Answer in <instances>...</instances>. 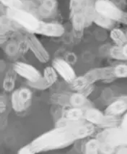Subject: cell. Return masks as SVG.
<instances>
[{
    "instance_id": "obj_1",
    "label": "cell",
    "mask_w": 127,
    "mask_h": 154,
    "mask_svg": "<svg viewBox=\"0 0 127 154\" xmlns=\"http://www.w3.org/2000/svg\"><path fill=\"white\" fill-rule=\"evenodd\" d=\"M95 130V125L87 122L74 125L56 126L30 143L36 153L62 149L92 135Z\"/></svg>"
},
{
    "instance_id": "obj_2",
    "label": "cell",
    "mask_w": 127,
    "mask_h": 154,
    "mask_svg": "<svg viewBox=\"0 0 127 154\" xmlns=\"http://www.w3.org/2000/svg\"><path fill=\"white\" fill-rule=\"evenodd\" d=\"M6 15L29 33H36L41 23L37 15L26 10L7 9Z\"/></svg>"
},
{
    "instance_id": "obj_3",
    "label": "cell",
    "mask_w": 127,
    "mask_h": 154,
    "mask_svg": "<svg viewBox=\"0 0 127 154\" xmlns=\"http://www.w3.org/2000/svg\"><path fill=\"white\" fill-rule=\"evenodd\" d=\"M90 0H70L69 10L73 31L76 35L83 32L87 26L85 11Z\"/></svg>"
},
{
    "instance_id": "obj_4",
    "label": "cell",
    "mask_w": 127,
    "mask_h": 154,
    "mask_svg": "<svg viewBox=\"0 0 127 154\" xmlns=\"http://www.w3.org/2000/svg\"><path fill=\"white\" fill-rule=\"evenodd\" d=\"M95 8L98 13L115 22L116 21L127 25V12H123L110 0H96Z\"/></svg>"
},
{
    "instance_id": "obj_5",
    "label": "cell",
    "mask_w": 127,
    "mask_h": 154,
    "mask_svg": "<svg viewBox=\"0 0 127 154\" xmlns=\"http://www.w3.org/2000/svg\"><path fill=\"white\" fill-rule=\"evenodd\" d=\"M102 143H108L117 148L119 146H127V132L120 127L105 128L96 136Z\"/></svg>"
},
{
    "instance_id": "obj_6",
    "label": "cell",
    "mask_w": 127,
    "mask_h": 154,
    "mask_svg": "<svg viewBox=\"0 0 127 154\" xmlns=\"http://www.w3.org/2000/svg\"><path fill=\"white\" fill-rule=\"evenodd\" d=\"M33 93L28 88H20L12 92V108L16 113L25 112L32 103Z\"/></svg>"
},
{
    "instance_id": "obj_7",
    "label": "cell",
    "mask_w": 127,
    "mask_h": 154,
    "mask_svg": "<svg viewBox=\"0 0 127 154\" xmlns=\"http://www.w3.org/2000/svg\"><path fill=\"white\" fill-rule=\"evenodd\" d=\"M25 40L28 44V49L32 51L34 56L41 63H47L50 60V55L35 33H29L26 35Z\"/></svg>"
},
{
    "instance_id": "obj_8",
    "label": "cell",
    "mask_w": 127,
    "mask_h": 154,
    "mask_svg": "<svg viewBox=\"0 0 127 154\" xmlns=\"http://www.w3.org/2000/svg\"><path fill=\"white\" fill-rule=\"evenodd\" d=\"M58 80V73L52 66H48L44 70L40 80L34 83H28L30 88L37 90L44 91L52 87Z\"/></svg>"
},
{
    "instance_id": "obj_9",
    "label": "cell",
    "mask_w": 127,
    "mask_h": 154,
    "mask_svg": "<svg viewBox=\"0 0 127 154\" xmlns=\"http://www.w3.org/2000/svg\"><path fill=\"white\" fill-rule=\"evenodd\" d=\"M12 69L17 75L25 78L28 83H34L40 80L42 74L31 64L22 62H16L12 66Z\"/></svg>"
},
{
    "instance_id": "obj_10",
    "label": "cell",
    "mask_w": 127,
    "mask_h": 154,
    "mask_svg": "<svg viewBox=\"0 0 127 154\" xmlns=\"http://www.w3.org/2000/svg\"><path fill=\"white\" fill-rule=\"evenodd\" d=\"M52 67L67 83H71L77 77L71 64L64 59H55L52 62Z\"/></svg>"
},
{
    "instance_id": "obj_11",
    "label": "cell",
    "mask_w": 127,
    "mask_h": 154,
    "mask_svg": "<svg viewBox=\"0 0 127 154\" xmlns=\"http://www.w3.org/2000/svg\"><path fill=\"white\" fill-rule=\"evenodd\" d=\"M82 76L89 85H93L95 83L101 81V80L114 78L113 67H111L95 68V69H90V71L87 72Z\"/></svg>"
},
{
    "instance_id": "obj_12",
    "label": "cell",
    "mask_w": 127,
    "mask_h": 154,
    "mask_svg": "<svg viewBox=\"0 0 127 154\" xmlns=\"http://www.w3.org/2000/svg\"><path fill=\"white\" fill-rule=\"evenodd\" d=\"M65 29L62 25L58 23H47L41 21L40 26L35 34L49 37H61L64 34Z\"/></svg>"
},
{
    "instance_id": "obj_13",
    "label": "cell",
    "mask_w": 127,
    "mask_h": 154,
    "mask_svg": "<svg viewBox=\"0 0 127 154\" xmlns=\"http://www.w3.org/2000/svg\"><path fill=\"white\" fill-rule=\"evenodd\" d=\"M58 2L57 0H43L38 5V17L42 18H49L56 13Z\"/></svg>"
},
{
    "instance_id": "obj_14",
    "label": "cell",
    "mask_w": 127,
    "mask_h": 154,
    "mask_svg": "<svg viewBox=\"0 0 127 154\" xmlns=\"http://www.w3.org/2000/svg\"><path fill=\"white\" fill-rule=\"evenodd\" d=\"M62 109L61 110L59 115L57 119H66V120L73 121L85 120V118H84V115H85V110L86 109L74 108V107H69V108L62 107Z\"/></svg>"
},
{
    "instance_id": "obj_15",
    "label": "cell",
    "mask_w": 127,
    "mask_h": 154,
    "mask_svg": "<svg viewBox=\"0 0 127 154\" xmlns=\"http://www.w3.org/2000/svg\"><path fill=\"white\" fill-rule=\"evenodd\" d=\"M127 111V98H122L112 102L105 109L104 114L111 116H121Z\"/></svg>"
},
{
    "instance_id": "obj_16",
    "label": "cell",
    "mask_w": 127,
    "mask_h": 154,
    "mask_svg": "<svg viewBox=\"0 0 127 154\" xmlns=\"http://www.w3.org/2000/svg\"><path fill=\"white\" fill-rule=\"evenodd\" d=\"M69 105H70V107L85 109L92 107V105L87 99V97L78 91H71L70 97H69Z\"/></svg>"
},
{
    "instance_id": "obj_17",
    "label": "cell",
    "mask_w": 127,
    "mask_h": 154,
    "mask_svg": "<svg viewBox=\"0 0 127 154\" xmlns=\"http://www.w3.org/2000/svg\"><path fill=\"white\" fill-rule=\"evenodd\" d=\"M105 114L104 113L101 112L98 109L93 107H90L85 110L84 118L87 122L91 123L95 126L97 125V126L101 127L105 119Z\"/></svg>"
},
{
    "instance_id": "obj_18",
    "label": "cell",
    "mask_w": 127,
    "mask_h": 154,
    "mask_svg": "<svg viewBox=\"0 0 127 154\" xmlns=\"http://www.w3.org/2000/svg\"><path fill=\"white\" fill-rule=\"evenodd\" d=\"M17 74L13 69L7 72L3 80L2 87L6 93H12L15 90L16 83V75Z\"/></svg>"
},
{
    "instance_id": "obj_19",
    "label": "cell",
    "mask_w": 127,
    "mask_h": 154,
    "mask_svg": "<svg viewBox=\"0 0 127 154\" xmlns=\"http://www.w3.org/2000/svg\"><path fill=\"white\" fill-rule=\"evenodd\" d=\"M110 38L116 45L123 46L127 44V38L126 33H124L119 28H113L110 31Z\"/></svg>"
},
{
    "instance_id": "obj_20",
    "label": "cell",
    "mask_w": 127,
    "mask_h": 154,
    "mask_svg": "<svg viewBox=\"0 0 127 154\" xmlns=\"http://www.w3.org/2000/svg\"><path fill=\"white\" fill-rule=\"evenodd\" d=\"M101 142L97 137L89 140L84 146V153L87 154H97L100 152Z\"/></svg>"
},
{
    "instance_id": "obj_21",
    "label": "cell",
    "mask_w": 127,
    "mask_h": 154,
    "mask_svg": "<svg viewBox=\"0 0 127 154\" xmlns=\"http://www.w3.org/2000/svg\"><path fill=\"white\" fill-rule=\"evenodd\" d=\"M114 22L115 21L112 20L111 19L108 18L104 15H102L98 12L93 20V23H95L97 26L102 28H105V29H113Z\"/></svg>"
},
{
    "instance_id": "obj_22",
    "label": "cell",
    "mask_w": 127,
    "mask_h": 154,
    "mask_svg": "<svg viewBox=\"0 0 127 154\" xmlns=\"http://www.w3.org/2000/svg\"><path fill=\"white\" fill-rule=\"evenodd\" d=\"M1 3L7 9L13 10H26L25 0H0Z\"/></svg>"
},
{
    "instance_id": "obj_23",
    "label": "cell",
    "mask_w": 127,
    "mask_h": 154,
    "mask_svg": "<svg viewBox=\"0 0 127 154\" xmlns=\"http://www.w3.org/2000/svg\"><path fill=\"white\" fill-rule=\"evenodd\" d=\"M113 73L114 78H127V64H119L113 67Z\"/></svg>"
},
{
    "instance_id": "obj_24",
    "label": "cell",
    "mask_w": 127,
    "mask_h": 154,
    "mask_svg": "<svg viewBox=\"0 0 127 154\" xmlns=\"http://www.w3.org/2000/svg\"><path fill=\"white\" fill-rule=\"evenodd\" d=\"M109 55H110V57H112L113 59H114V60H126L123 54L122 47L120 46L116 45L112 46V47L109 49Z\"/></svg>"
},
{
    "instance_id": "obj_25",
    "label": "cell",
    "mask_w": 127,
    "mask_h": 154,
    "mask_svg": "<svg viewBox=\"0 0 127 154\" xmlns=\"http://www.w3.org/2000/svg\"><path fill=\"white\" fill-rule=\"evenodd\" d=\"M116 148L115 147L110 146V145L108 144V143H102L101 144V148H100V152L103 153H108L110 154L113 153H115Z\"/></svg>"
},
{
    "instance_id": "obj_26",
    "label": "cell",
    "mask_w": 127,
    "mask_h": 154,
    "mask_svg": "<svg viewBox=\"0 0 127 154\" xmlns=\"http://www.w3.org/2000/svg\"><path fill=\"white\" fill-rule=\"evenodd\" d=\"M19 154H35V150L33 148V146H32L31 143H28V144L26 145L22 148H20V150L17 152Z\"/></svg>"
},
{
    "instance_id": "obj_27",
    "label": "cell",
    "mask_w": 127,
    "mask_h": 154,
    "mask_svg": "<svg viewBox=\"0 0 127 154\" xmlns=\"http://www.w3.org/2000/svg\"><path fill=\"white\" fill-rule=\"evenodd\" d=\"M7 110V101L6 99L3 97V96H1L0 98V113L3 114Z\"/></svg>"
},
{
    "instance_id": "obj_28",
    "label": "cell",
    "mask_w": 127,
    "mask_h": 154,
    "mask_svg": "<svg viewBox=\"0 0 127 154\" xmlns=\"http://www.w3.org/2000/svg\"><path fill=\"white\" fill-rule=\"evenodd\" d=\"M120 128H122L123 130L127 132V111L125 112L124 116H123L122 119H121V125H120Z\"/></svg>"
},
{
    "instance_id": "obj_29",
    "label": "cell",
    "mask_w": 127,
    "mask_h": 154,
    "mask_svg": "<svg viewBox=\"0 0 127 154\" xmlns=\"http://www.w3.org/2000/svg\"><path fill=\"white\" fill-rule=\"evenodd\" d=\"M115 153L119 154H127V146H119L117 147Z\"/></svg>"
},
{
    "instance_id": "obj_30",
    "label": "cell",
    "mask_w": 127,
    "mask_h": 154,
    "mask_svg": "<svg viewBox=\"0 0 127 154\" xmlns=\"http://www.w3.org/2000/svg\"><path fill=\"white\" fill-rule=\"evenodd\" d=\"M121 47H122V51L123 55H124L125 58H126V60H127V44L123 45V46H121Z\"/></svg>"
},
{
    "instance_id": "obj_31",
    "label": "cell",
    "mask_w": 127,
    "mask_h": 154,
    "mask_svg": "<svg viewBox=\"0 0 127 154\" xmlns=\"http://www.w3.org/2000/svg\"><path fill=\"white\" fill-rule=\"evenodd\" d=\"M33 1L34 2H38V5H39L41 2L43 1V0H33Z\"/></svg>"
},
{
    "instance_id": "obj_32",
    "label": "cell",
    "mask_w": 127,
    "mask_h": 154,
    "mask_svg": "<svg viewBox=\"0 0 127 154\" xmlns=\"http://www.w3.org/2000/svg\"><path fill=\"white\" fill-rule=\"evenodd\" d=\"M126 38H127V31H126Z\"/></svg>"
}]
</instances>
